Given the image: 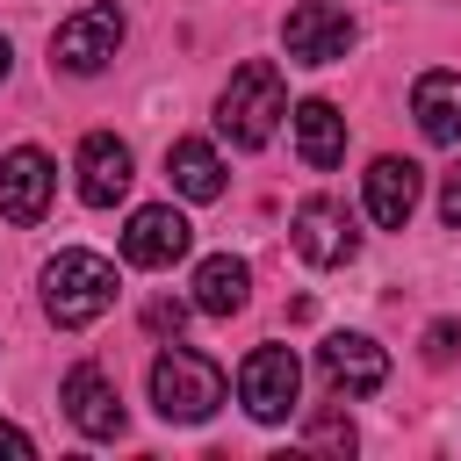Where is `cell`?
<instances>
[{
  "mask_svg": "<svg viewBox=\"0 0 461 461\" xmlns=\"http://www.w3.org/2000/svg\"><path fill=\"white\" fill-rule=\"evenodd\" d=\"M288 115V86H281V65L274 58H252L230 72L223 101H216V130L238 144V151H259L274 137V122Z\"/></svg>",
  "mask_w": 461,
  "mask_h": 461,
  "instance_id": "1",
  "label": "cell"
},
{
  "mask_svg": "<svg viewBox=\"0 0 461 461\" xmlns=\"http://www.w3.org/2000/svg\"><path fill=\"white\" fill-rule=\"evenodd\" d=\"M151 403H158L166 425H202L223 403V367L209 353H194V346H166L151 360Z\"/></svg>",
  "mask_w": 461,
  "mask_h": 461,
  "instance_id": "2",
  "label": "cell"
},
{
  "mask_svg": "<svg viewBox=\"0 0 461 461\" xmlns=\"http://www.w3.org/2000/svg\"><path fill=\"white\" fill-rule=\"evenodd\" d=\"M108 303H115V267H108L101 252H58V259L43 267V310H50L58 331L94 324Z\"/></svg>",
  "mask_w": 461,
  "mask_h": 461,
  "instance_id": "3",
  "label": "cell"
},
{
  "mask_svg": "<svg viewBox=\"0 0 461 461\" xmlns=\"http://www.w3.org/2000/svg\"><path fill=\"white\" fill-rule=\"evenodd\" d=\"M295 389H303V360L288 346H252L245 367H238V403L259 418V425H281L295 411Z\"/></svg>",
  "mask_w": 461,
  "mask_h": 461,
  "instance_id": "4",
  "label": "cell"
},
{
  "mask_svg": "<svg viewBox=\"0 0 461 461\" xmlns=\"http://www.w3.org/2000/svg\"><path fill=\"white\" fill-rule=\"evenodd\" d=\"M122 50V7H79V14H65L58 22V36H50V65H65V72H101L108 58Z\"/></svg>",
  "mask_w": 461,
  "mask_h": 461,
  "instance_id": "5",
  "label": "cell"
},
{
  "mask_svg": "<svg viewBox=\"0 0 461 461\" xmlns=\"http://www.w3.org/2000/svg\"><path fill=\"white\" fill-rule=\"evenodd\" d=\"M281 43H288L295 65H339V58L353 50V14L331 7V0H303V7H288Z\"/></svg>",
  "mask_w": 461,
  "mask_h": 461,
  "instance_id": "6",
  "label": "cell"
},
{
  "mask_svg": "<svg viewBox=\"0 0 461 461\" xmlns=\"http://www.w3.org/2000/svg\"><path fill=\"white\" fill-rule=\"evenodd\" d=\"M288 238H295V252H303L310 267H346V259L360 252V230H353V216H346L331 194H310V202H295V216H288Z\"/></svg>",
  "mask_w": 461,
  "mask_h": 461,
  "instance_id": "7",
  "label": "cell"
},
{
  "mask_svg": "<svg viewBox=\"0 0 461 461\" xmlns=\"http://www.w3.org/2000/svg\"><path fill=\"white\" fill-rule=\"evenodd\" d=\"M50 187H58V166L36 151V144H14L7 158H0V216L7 223H43V209H50Z\"/></svg>",
  "mask_w": 461,
  "mask_h": 461,
  "instance_id": "8",
  "label": "cell"
},
{
  "mask_svg": "<svg viewBox=\"0 0 461 461\" xmlns=\"http://www.w3.org/2000/svg\"><path fill=\"white\" fill-rule=\"evenodd\" d=\"M317 367H324V382H331L339 396H375V389L389 382V353H382L375 339H360V331H331V339L317 346Z\"/></svg>",
  "mask_w": 461,
  "mask_h": 461,
  "instance_id": "9",
  "label": "cell"
},
{
  "mask_svg": "<svg viewBox=\"0 0 461 461\" xmlns=\"http://www.w3.org/2000/svg\"><path fill=\"white\" fill-rule=\"evenodd\" d=\"M58 403H65V418H72L86 439H122V396H115V382H108L94 360H79V367L65 375Z\"/></svg>",
  "mask_w": 461,
  "mask_h": 461,
  "instance_id": "10",
  "label": "cell"
},
{
  "mask_svg": "<svg viewBox=\"0 0 461 461\" xmlns=\"http://www.w3.org/2000/svg\"><path fill=\"white\" fill-rule=\"evenodd\" d=\"M187 245H194V230H187V216H180L173 202L137 209L130 230H122V259H130V267H173Z\"/></svg>",
  "mask_w": 461,
  "mask_h": 461,
  "instance_id": "11",
  "label": "cell"
},
{
  "mask_svg": "<svg viewBox=\"0 0 461 461\" xmlns=\"http://www.w3.org/2000/svg\"><path fill=\"white\" fill-rule=\"evenodd\" d=\"M122 194H130V144L108 137V130L79 137V202H86V209H108V202H122Z\"/></svg>",
  "mask_w": 461,
  "mask_h": 461,
  "instance_id": "12",
  "label": "cell"
},
{
  "mask_svg": "<svg viewBox=\"0 0 461 461\" xmlns=\"http://www.w3.org/2000/svg\"><path fill=\"white\" fill-rule=\"evenodd\" d=\"M411 115H418V130H425L432 144H461V72H447V65L418 72Z\"/></svg>",
  "mask_w": 461,
  "mask_h": 461,
  "instance_id": "13",
  "label": "cell"
},
{
  "mask_svg": "<svg viewBox=\"0 0 461 461\" xmlns=\"http://www.w3.org/2000/svg\"><path fill=\"white\" fill-rule=\"evenodd\" d=\"M411 209H418V166L411 158H375L367 166V216L382 230H403Z\"/></svg>",
  "mask_w": 461,
  "mask_h": 461,
  "instance_id": "14",
  "label": "cell"
},
{
  "mask_svg": "<svg viewBox=\"0 0 461 461\" xmlns=\"http://www.w3.org/2000/svg\"><path fill=\"white\" fill-rule=\"evenodd\" d=\"M295 151H303L310 173H331V166L346 158V115H339L331 101H303V108H295Z\"/></svg>",
  "mask_w": 461,
  "mask_h": 461,
  "instance_id": "15",
  "label": "cell"
},
{
  "mask_svg": "<svg viewBox=\"0 0 461 461\" xmlns=\"http://www.w3.org/2000/svg\"><path fill=\"white\" fill-rule=\"evenodd\" d=\"M166 180H173L187 202H216V194H223V158H216L202 137H173V144H166Z\"/></svg>",
  "mask_w": 461,
  "mask_h": 461,
  "instance_id": "16",
  "label": "cell"
},
{
  "mask_svg": "<svg viewBox=\"0 0 461 461\" xmlns=\"http://www.w3.org/2000/svg\"><path fill=\"white\" fill-rule=\"evenodd\" d=\"M245 295H252L245 259L216 252V259H202V267H194V310H202V317H238V310H245Z\"/></svg>",
  "mask_w": 461,
  "mask_h": 461,
  "instance_id": "17",
  "label": "cell"
},
{
  "mask_svg": "<svg viewBox=\"0 0 461 461\" xmlns=\"http://www.w3.org/2000/svg\"><path fill=\"white\" fill-rule=\"evenodd\" d=\"M303 439H310L317 454H353V439H360V432H353V418H346V411H317Z\"/></svg>",
  "mask_w": 461,
  "mask_h": 461,
  "instance_id": "18",
  "label": "cell"
},
{
  "mask_svg": "<svg viewBox=\"0 0 461 461\" xmlns=\"http://www.w3.org/2000/svg\"><path fill=\"white\" fill-rule=\"evenodd\" d=\"M144 324H151V331H180V324H187V303H180V295H158V303H144Z\"/></svg>",
  "mask_w": 461,
  "mask_h": 461,
  "instance_id": "19",
  "label": "cell"
},
{
  "mask_svg": "<svg viewBox=\"0 0 461 461\" xmlns=\"http://www.w3.org/2000/svg\"><path fill=\"white\" fill-rule=\"evenodd\" d=\"M454 346H461V324H454V317H439V324L425 331V360L439 367V360H454Z\"/></svg>",
  "mask_w": 461,
  "mask_h": 461,
  "instance_id": "20",
  "label": "cell"
},
{
  "mask_svg": "<svg viewBox=\"0 0 461 461\" xmlns=\"http://www.w3.org/2000/svg\"><path fill=\"white\" fill-rule=\"evenodd\" d=\"M439 216L461 230V166H454V173H447V187H439Z\"/></svg>",
  "mask_w": 461,
  "mask_h": 461,
  "instance_id": "21",
  "label": "cell"
},
{
  "mask_svg": "<svg viewBox=\"0 0 461 461\" xmlns=\"http://www.w3.org/2000/svg\"><path fill=\"white\" fill-rule=\"evenodd\" d=\"M0 454H36V439H29L22 425H7V418H0Z\"/></svg>",
  "mask_w": 461,
  "mask_h": 461,
  "instance_id": "22",
  "label": "cell"
},
{
  "mask_svg": "<svg viewBox=\"0 0 461 461\" xmlns=\"http://www.w3.org/2000/svg\"><path fill=\"white\" fill-rule=\"evenodd\" d=\"M0 79H7V36H0Z\"/></svg>",
  "mask_w": 461,
  "mask_h": 461,
  "instance_id": "23",
  "label": "cell"
}]
</instances>
